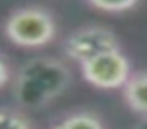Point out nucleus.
Returning a JSON list of instances; mask_svg holds the SVG:
<instances>
[{"instance_id":"obj_1","label":"nucleus","mask_w":147,"mask_h":129,"mask_svg":"<svg viewBox=\"0 0 147 129\" xmlns=\"http://www.w3.org/2000/svg\"><path fill=\"white\" fill-rule=\"evenodd\" d=\"M73 75L65 61L57 57H32L16 71L12 81V95L20 109L36 111L53 103L69 89Z\"/></svg>"},{"instance_id":"obj_2","label":"nucleus","mask_w":147,"mask_h":129,"mask_svg":"<svg viewBox=\"0 0 147 129\" xmlns=\"http://www.w3.org/2000/svg\"><path fill=\"white\" fill-rule=\"evenodd\" d=\"M6 38L20 49H42L57 36V22L53 14L38 6H24L6 18Z\"/></svg>"},{"instance_id":"obj_3","label":"nucleus","mask_w":147,"mask_h":129,"mask_svg":"<svg viewBox=\"0 0 147 129\" xmlns=\"http://www.w3.org/2000/svg\"><path fill=\"white\" fill-rule=\"evenodd\" d=\"M83 79L97 89H121L131 77V61L121 49L105 51L79 65Z\"/></svg>"},{"instance_id":"obj_4","label":"nucleus","mask_w":147,"mask_h":129,"mask_svg":"<svg viewBox=\"0 0 147 129\" xmlns=\"http://www.w3.org/2000/svg\"><path fill=\"white\" fill-rule=\"evenodd\" d=\"M113 49H121L117 34L111 28L97 26V24L73 30L63 43L65 57L77 65H81L105 51H113Z\"/></svg>"},{"instance_id":"obj_5","label":"nucleus","mask_w":147,"mask_h":129,"mask_svg":"<svg viewBox=\"0 0 147 129\" xmlns=\"http://www.w3.org/2000/svg\"><path fill=\"white\" fill-rule=\"evenodd\" d=\"M121 91L125 105L133 113H137L139 117L147 115V71L131 73V77L121 87Z\"/></svg>"},{"instance_id":"obj_6","label":"nucleus","mask_w":147,"mask_h":129,"mask_svg":"<svg viewBox=\"0 0 147 129\" xmlns=\"http://www.w3.org/2000/svg\"><path fill=\"white\" fill-rule=\"evenodd\" d=\"M53 129H105L99 115L91 111H75L53 125Z\"/></svg>"},{"instance_id":"obj_7","label":"nucleus","mask_w":147,"mask_h":129,"mask_svg":"<svg viewBox=\"0 0 147 129\" xmlns=\"http://www.w3.org/2000/svg\"><path fill=\"white\" fill-rule=\"evenodd\" d=\"M0 129H32V125L24 113L10 107H0Z\"/></svg>"},{"instance_id":"obj_8","label":"nucleus","mask_w":147,"mask_h":129,"mask_svg":"<svg viewBox=\"0 0 147 129\" xmlns=\"http://www.w3.org/2000/svg\"><path fill=\"white\" fill-rule=\"evenodd\" d=\"M87 2L101 10V12H111V14H119V12H129L133 10L141 0H87Z\"/></svg>"},{"instance_id":"obj_9","label":"nucleus","mask_w":147,"mask_h":129,"mask_svg":"<svg viewBox=\"0 0 147 129\" xmlns=\"http://www.w3.org/2000/svg\"><path fill=\"white\" fill-rule=\"evenodd\" d=\"M10 81H12L10 67H8V63H6L2 57H0V89H2V87H6Z\"/></svg>"},{"instance_id":"obj_10","label":"nucleus","mask_w":147,"mask_h":129,"mask_svg":"<svg viewBox=\"0 0 147 129\" xmlns=\"http://www.w3.org/2000/svg\"><path fill=\"white\" fill-rule=\"evenodd\" d=\"M133 129H147V115H141V119L135 123Z\"/></svg>"}]
</instances>
